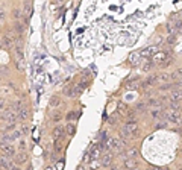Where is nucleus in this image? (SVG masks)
Listing matches in <instances>:
<instances>
[{"instance_id": "18", "label": "nucleus", "mask_w": 182, "mask_h": 170, "mask_svg": "<svg viewBox=\"0 0 182 170\" xmlns=\"http://www.w3.org/2000/svg\"><path fill=\"white\" fill-rule=\"evenodd\" d=\"M172 100H182V90H175L172 91Z\"/></svg>"}, {"instance_id": "4", "label": "nucleus", "mask_w": 182, "mask_h": 170, "mask_svg": "<svg viewBox=\"0 0 182 170\" xmlns=\"http://www.w3.org/2000/svg\"><path fill=\"white\" fill-rule=\"evenodd\" d=\"M127 61H129L132 65H138L141 61V53H138V52H131L129 53V56H127Z\"/></svg>"}, {"instance_id": "42", "label": "nucleus", "mask_w": 182, "mask_h": 170, "mask_svg": "<svg viewBox=\"0 0 182 170\" xmlns=\"http://www.w3.org/2000/svg\"><path fill=\"white\" fill-rule=\"evenodd\" d=\"M78 170H85V167H84V164H81V166L78 167Z\"/></svg>"}, {"instance_id": "2", "label": "nucleus", "mask_w": 182, "mask_h": 170, "mask_svg": "<svg viewBox=\"0 0 182 170\" xmlns=\"http://www.w3.org/2000/svg\"><path fill=\"white\" fill-rule=\"evenodd\" d=\"M179 119H181V113H179L178 109L172 108V109L167 111V120H169V121H175V123H176Z\"/></svg>"}, {"instance_id": "9", "label": "nucleus", "mask_w": 182, "mask_h": 170, "mask_svg": "<svg viewBox=\"0 0 182 170\" xmlns=\"http://www.w3.org/2000/svg\"><path fill=\"white\" fill-rule=\"evenodd\" d=\"M12 38L11 36H8V35H5V36H2V47L3 49H11L12 47Z\"/></svg>"}, {"instance_id": "44", "label": "nucleus", "mask_w": 182, "mask_h": 170, "mask_svg": "<svg viewBox=\"0 0 182 170\" xmlns=\"http://www.w3.org/2000/svg\"><path fill=\"white\" fill-rule=\"evenodd\" d=\"M111 170H119V169H117V167H111Z\"/></svg>"}, {"instance_id": "12", "label": "nucleus", "mask_w": 182, "mask_h": 170, "mask_svg": "<svg viewBox=\"0 0 182 170\" xmlns=\"http://www.w3.org/2000/svg\"><path fill=\"white\" fill-rule=\"evenodd\" d=\"M21 135H23V131L21 129H15L12 134L9 135V141H15V140H18V138H21Z\"/></svg>"}, {"instance_id": "33", "label": "nucleus", "mask_w": 182, "mask_h": 170, "mask_svg": "<svg viewBox=\"0 0 182 170\" xmlns=\"http://www.w3.org/2000/svg\"><path fill=\"white\" fill-rule=\"evenodd\" d=\"M18 149H20V150H24V149H26V143H24V141H20Z\"/></svg>"}, {"instance_id": "8", "label": "nucleus", "mask_w": 182, "mask_h": 170, "mask_svg": "<svg viewBox=\"0 0 182 170\" xmlns=\"http://www.w3.org/2000/svg\"><path fill=\"white\" fill-rule=\"evenodd\" d=\"M123 164H125V167H126L127 170H131V169H137V166H138L137 159L129 158V157H127L126 159H123Z\"/></svg>"}, {"instance_id": "21", "label": "nucleus", "mask_w": 182, "mask_h": 170, "mask_svg": "<svg viewBox=\"0 0 182 170\" xmlns=\"http://www.w3.org/2000/svg\"><path fill=\"white\" fill-rule=\"evenodd\" d=\"M155 52H156V47H152V49H150V47H147V49H144L141 52V56H149L150 53H155Z\"/></svg>"}, {"instance_id": "29", "label": "nucleus", "mask_w": 182, "mask_h": 170, "mask_svg": "<svg viewBox=\"0 0 182 170\" xmlns=\"http://www.w3.org/2000/svg\"><path fill=\"white\" fill-rule=\"evenodd\" d=\"M61 117H62V115H61V113H59V111H56V113L53 114V117H52V119L55 120V121H59V120H61Z\"/></svg>"}, {"instance_id": "38", "label": "nucleus", "mask_w": 182, "mask_h": 170, "mask_svg": "<svg viewBox=\"0 0 182 170\" xmlns=\"http://www.w3.org/2000/svg\"><path fill=\"white\" fill-rule=\"evenodd\" d=\"M176 87H182V78L179 79V81H178V82H176Z\"/></svg>"}, {"instance_id": "13", "label": "nucleus", "mask_w": 182, "mask_h": 170, "mask_svg": "<svg viewBox=\"0 0 182 170\" xmlns=\"http://www.w3.org/2000/svg\"><path fill=\"white\" fill-rule=\"evenodd\" d=\"M62 137V128L61 126H55V129H53V140H61Z\"/></svg>"}, {"instance_id": "43", "label": "nucleus", "mask_w": 182, "mask_h": 170, "mask_svg": "<svg viewBox=\"0 0 182 170\" xmlns=\"http://www.w3.org/2000/svg\"><path fill=\"white\" fill-rule=\"evenodd\" d=\"M147 170H156V169H155V167H149Z\"/></svg>"}, {"instance_id": "30", "label": "nucleus", "mask_w": 182, "mask_h": 170, "mask_svg": "<svg viewBox=\"0 0 182 170\" xmlns=\"http://www.w3.org/2000/svg\"><path fill=\"white\" fill-rule=\"evenodd\" d=\"M152 67H153V62H147V64H144V65H143V70L149 72V70H150Z\"/></svg>"}, {"instance_id": "24", "label": "nucleus", "mask_w": 182, "mask_h": 170, "mask_svg": "<svg viewBox=\"0 0 182 170\" xmlns=\"http://www.w3.org/2000/svg\"><path fill=\"white\" fill-rule=\"evenodd\" d=\"M15 65H17V68H18V70L21 72V70H23V58H15Z\"/></svg>"}, {"instance_id": "6", "label": "nucleus", "mask_w": 182, "mask_h": 170, "mask_svg": "<svg viewBox=\"0 0 182 170\" xmlns=\"http://www.w3.org/2000/svg\"><path fill=\"white\" fill-rule=\"evenodd\" d=\"M15 153V149L14 146H11V144H2V155H6V157H12Z\"/></svg>"}, {"instance_id": "14", "label": "nucleus", "mask_w": 182, "mask_h": 170, "mask_svg": "<svg viewBox=\"0 0 182 170\" xmlns=\"http://www.w3.org/2000/svg\"><path fill=\"white\" fill-rule=\"evenodd\" d=\"M126 157H129V158H137L138 157V149L137 147H129L126 150Z\"/></svg>"}, {"instance_id": "1", "label": "nucleus", "mask_w": 182, "mask_h": 170, "mask_svg": "<svg viewBox=\"0 0 182 170\" xmlns=\"http://www.w3.org/2000/svg\"><path fill=\"white\" fill-rule=\"evenodd\" d=\"M126 129L132 134V138H137L138 135H140V128H138V123L135 120H129L126 123Z\"/></svg>"}, {"instance_id": "34", "label": "nucleus", "mask_w": 182, "mask_h": 170, "mask_svg": "<svg viewBox=\"0 0 182 170\" xmlns=\"http://www.w3.org/2000/svg\"><path fill=\"white\" fill-rule=\"evenodd\" d=\"M144 106H146L144 103H138V105H137V109H144Z\"/></svg>"}, {"instance_id": "41", "label": "nucleus", "mask_w": 182, "mask_h": 170, "mask_svg": "<svg viewBox=\"0 0 182 170\" xmlns=\"http://www.w3.org/2000/svg\"><path fill=\"white\" fill-rule=\"evenodd\" d=\"M53 2H55L56 5H62V2H64V0H53Z\"/></svg>"}, {"instance_id": "19", "label": "nucleus", "mask_w": 182, "mask_h": 170, "mask_svg": "<svg viewBox=\"0 0 182 170\" xmlns=\"http://www.w3.org/2000/svg\"><path fill=\"white\" fill-rule=\"evenodd\" d=\"M147 103L150 105V106H161V105H162V100H158V99L150 97V99L147 100Z\"/></svg>"}, {"instance_id": "20", "label": "nucleus", "mask_w": 182, "mask_h": 170, "mask_svg": "<svg viewBox=\"0 0 182 170\" xmlns=\"http://www.w3.org/2000/svg\"><path fill=\"white\" fill-rule=\"evenodd\" d=\"M14 30L17 32V34H23V30H24V26L20 23V21H15V24H14Z\"/></svg>"}, {"instance_id": "11", "label": "nucleus", "mask_w": 182, "mask_h": 170, "mask_svg": "<svg viewBox=\"0 0 182 170\" xmlns=\"http://www.w3.org/2000/svg\"><path fill=\"white\" fill-rule=\"evenodd\" d=\"M26 161H28V153H24V152H21L15 157V163L17 164H24Z\"/></svg>"}, {"instance_id": "36", "label": "nucleus", "mask_w": 182, "mask_h": 170, "mask_svg": "<svg viewBox=\"0 0 182 170\" xmlns=\"http://www.w3.org/2000/svg\"><path fill=\"white\" fill-rule=\"evenodd\" d=\"M156 128H167V123H159L156 125Z\"/></svg>"}, {"instance_id": "23", "label": "nucleus", "mask_w": 182, "mask_h": 170, "mask_svg": "<svg viewBox=\"0 0 182 170\" xmlns=\"http://www.w3.org/2000/svg\"><path fill=\"white\" fill-rule=\"evenodd\" d=\"M12 17L15 20H20L21 17H23V11H21V9H14L12 11Z\"/></svg>"}, {"instance_id": "3", "label": "nucleus", "mask_w": 182, "mask_h": 170, "mask_svg": "<svg viewBox=\"0 0 182 170\" xmlns=\"http://www.w3.org/2000/svg\"><path fill=\"white\" fill-rule=\"evenodd\" d=\"M112 158H114V157H112V153H111L109 150H106V152L103 153V157L100 158L102 166H103V167H108V166H111V164H112Z\"/></svg>"}, {"instance_id": "31", "label": "nucleus", "mask_w": 182, "mask_h": 170, "mask_svg": "<svg viewBox=\"0 0 182 170\" xmlns=\"http://www.w3.org/2000/svg\"><path fill=\"white\" fill-rule=\"evenodd\" d=\"M78 115H79L78 113H70V114L67 115V120H73V119H76Z\"/></svg>"}, {"instance_id": "32", "label": "nucleus", "mask_w": 182, "mask_h": 170, "mask_svg": "<svg viewBox=\"0 0 182 170\" xmlns=\"http://www.w3.org/2000/svg\"><path fill=\"white\" fill-rule=\"evenodd\" d=\"M21 131H23V134H28V132H29V128H28V125H26V123L21 125Z\"/></svg>"}, {"instance_id": "7", "label": "nucleus", "mask_w": 182, "mask_h": 170, "mask_svg": "<svg viewBox=\"0 0 182 170\" xmlns=\"http://www.w3.org/2000/svg\"><path fill=\"white\" fill-rule=\"evenodd\" d=\"M29 109L28 108H26V106H21V108L17 111V115H18V120L20 121H24L26 119H28V117H29Z\"/></svg>"}, {"instance_id": "25", "label": "nucleus", "mask_w": 182, "mask_h": 170, "mask_svg": "<svg viewBox=\"0 0 182 170\" xmlns=\"http://www.w3.org/2000/svg\"><path fill=\"white\" fill-rule=\"evenodd\" d=\"M100 166H102L100 161H97V159H93V161H91V169L90 170H96V169H99Z\"/></svg>"}, {"instance_id": "15", "label": "nucleus", "mask_w": 182, "mask_h": 170, "mask_svg": "<svg viewBox=\"0 0 182 170\" xmlns=\"http://www.w3.org/2000/svg\"><path fill=\"white\" fill-rule=\"evenodd\" d=\"M170 78L173 79V81H178V79H181L182 78V67H179V68H176V70L170 74Z\"/></svg>"}, {"instance_id": "26", "label": "nucleus", "mask_w": 182, "mask_h": 170, "mask_svg": "<svg viewBox=\"0 0 182 170\" xmlns=\"http://www.w3.org/2000/svg\"><path fill=\"white\" fill-rule=\"evenodd\" d=\"M158 79H159L161 82H167V81H170L172 78H170V74H167V73H161V76H159Z\"/></svg>"}, {"instance_id": "27", "label": "nucleus", "mask_w": 182, "mask_h": 170, "mask_svg": "<svg viewBox=\"0 0 182 170\" xmlns=\"http://www.w3.org/2000/svg\"><path fill=\"white\" fill-rule=\"evenodd\" d=\"M119 111H120V114H126V115H127V113H129V111L126 109V106L123 105V103H119Z\"/></svg>"}, {"instance_id": "17", "label": "nucleus", "mask_w": 182, "mask_h": 170, "mask_svg": "<svg viewBox=\"0 0 182 170\" xmlns=\"http://www.w3.org/2000/svg\"><path fill=\"white\" fill-rule=\"evenodd\" d=\"M65 132H67V135H74V132H76V126H74V123H67Z\"/></svg>"}, {"instance_id": "10", "label": "nucleus", "mask_w": 182, "mask_h": 170, "mask_svg": "<svg viewBox=\"0 0 182 170\" xmlns=\"http://www.w3.org/2000/svg\"><path fill=\"white\" fill-rule=\"evenodd\" d=\"M23 15H24V21H26V23H28V18L30 17V15H32V6H30V5L28 3V2H26L24 3V9H23Z\"/></svg>"}, {"instance_id": "40", "label": "nucleus", "mask_w": 182, "mask_h": 170, "mask_svg": "<svg viewBox=\"0 0 182 170\" xmlns=\"http://www.w3.org/2000/svg\"><path fill=\"white\" fill-rule=\"evenodd\" d=\"M176 125H178L179 128H182V119H179L178 121H176Z\"/></svg>"}, {"instance_id": "5", "label": "nucleus", "mask_w": 182, "mask_h": 170, "mask_svg": "<svg viewBox=\"0 0 182 170\" xmlns=\"http://www.w3.org/2000/svg\"><path fill=\"white\" fill-rule=\"evenodd\" d=\"M100 150H102V146H100V144L93 146V147L90 149V157H91V161H93V159H99V157H100Z\"/></svg>"}, {"instance_id": "35", "label": "nucleus", "mask_w": 182, "mask_h": 170, "mask_svg": "<svg viewBox=\"0 0 182 170\" xmlns=\"http://www.w3.org/2000/svg\"><path fill=\"white\" fill-rule=\"evenodd\" d=\"M62 166H64L62 161H61V163H58V164H56V169H58V170H62Z\"/></svg>"}, {"instance_id": "37", "label": "nucleus", "mask_w": 182, "mask_h": 170, "mask_svg": "<svg viewBox=\"0 0 182 170\" xmlns=\"http://www.w3.org/2000/svg\"><path fill=\"white\" fill-rule=\"evenodd\" d=\"M167 41L170 42V44H172V42L175 41V36H173V35H172V36H169V40H167Z\"/></svg>"}, {"instance_id": "39", "label": "nucleus", "mask_w": 182, "mask_h": 170, "mask_svg": "<svg viewBox=\"0 0 182 170\" xmlns=\"http://www.w3.org/2000/svg\"><path fill=\"white\" fill-rule=\"evenodd\" d=\"M0 17H2V23H5V11L3 9H2V15Z\"/></svg>"}, {"instance_id": "16", "label": "nucleus", "mask_w": 182, "mask_h": 170, "mask_svg": "<svg viewBox=\"0 0 182 170\" xmlns=\"http://www.w3.org/2000/svg\"><path fill=\"white\" fill-rule=\"evenodd\" d=\"M120 137L123 138V140H127V138H132V134L126 129V126H125V128H121V129H120Z\"/></svg>"}, {"instance_id": "22", "label": "nucleus", "mask_w": 182, "mask_h": 170, "mask_svg": "<svg viewBox=\"0 0 182 170\" xmlns=\"http://www.w3.org/2000/svg\"><path fill=\"white\" fill-rule=\"evenodd\" d=\"M58 105H59V97H58V96H53V97L50 99V102H49V106L53 108V106H58Z\"/></svg>"}, {"instance_id": "28", "label": "nucleus", "mask_w": 182, "mask_h": 170, "mask_svg": "<svg viewBox=\"0 0 182 170\" xmlns=\"http://www.w3.org/2000/svg\"><path fill=\"white\" fill-rule=\"evenodd\" d=\"M181 29H182V21H181V20H178V21L175 23V30H176V32H179Z\"/></svg>"}]
</instances>
